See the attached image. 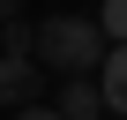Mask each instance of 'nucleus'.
I'll list each match as a JSON object with an SVG mask.
<instances>
[{"mask_svg":"<svg viewBox=\"0 0 127 120\" xmlns=\"http://www.w3.org/2000/svg\"><path fill=\"white\" fill-rule=\"evenodd\" d=\"M97 23H105L112 45H127V0H105V15H97Z\"/></svg>","mask_w":127,"mask_h":120,"instance_id":"39448f33","label":"nucleus"},{"mask_svg":"<svg viewBox=\"0 0 127 120\" xmlns=\"http://www.w3.org/2000/svg\"><path fill=\"white\" fill-rule=\"evenodd\" d=\"M37 60H45L52 75H97L105 60H112L105 23H90V15H45V30H37Z\"/></svg>","mask_w":127,"mask_h":120,"instance_id":"f257e3e1","label":"nucleus"},{"mask_svg":"<svg viewBox=\"0 0 127 120\" xmlns=\"http://www.w3.org/2000/svg\"><path fill=\"white\" fill-rule=\"evenodd\" d=\"M15 120H67V113H60V105H23Z\"/></svg>","mask_w":127,"mask_h":120,"instance_id":"423d86ee","label":"nucleus"},{"mask_svg":"<svg viewBox=\"0 0 127 120\" xmlns=\"http://www.w3.org/2000/svg\"><path fill=\"white\" fill-rule=\"evenodd\" d=\"M52 105L67 113V120H97V113H112V105H105V83H97V75H67Z\"/></svg>","mask_w":127,"mask_h":120,"instance_id":"f03ea898","label":"nucleus"},{"mask_svg":"<svg viewBox=\"0 0 127 120\" xmlns=\"http://www.w3.org/2000/svg\"><path fill=\"white\" fill-rule=\"evenodd\" d=\"M30 90H37V60H8V68H0V98L23 113V105H30Z\"/></svg>","mask_w":127,"mask_h":120,"instance_id":"7ed1b4c3","label":"nucleus"},{"mask_svg":"<svg viewBox=\"0 0 127 120\" xmlns=\"http://www.w3.org/2000/svg\"><path fill=\"white\" fill-rule=\"evenodd\" d=\"M97 83H105V105L127 120V45H112V60L97 68Z\"/></svg>","mask_w":127,"mask_h":120,"instance_id":"20e7f679","label":"nucleus"}]
</instances>
